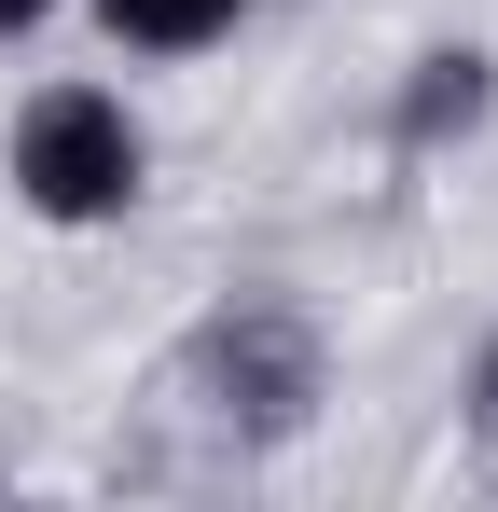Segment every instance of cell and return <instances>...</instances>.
<instances>
[{
  "label": "cell",
  "mask_w": 498,
  "mask_h": 512,
  "mask_svg": "<svg viewBox=\"0 0 498 512\" xmlns=\"http://www.w3.org/2000/svg\"><path fill=\"white\" fill-rule=\"evenodd\" d=\"M180 388L236 443H277V429H305V402H319V333L291 305H222L208 333L180 346Z\"/></svg>",
  "instance_id": "2"
},
{
  "label": "cell",
  "mask_w": 498,
  "mask_h": 512,
  "mask_svg": "<svg viewBox=\"0 0 498 512\" xmlns=\"http://www.w3.org/2000/svg\"><path fill=\"white\" fill-rule=\"evenodd\" d=\"M471 416L498 429V346H485V360H471Z\"/></svg>",
  "instance_id": "5"
},
{
  "label": "cell",
  "mask_w": 498,
  "mask_h": 512,
  "mask_svg": "<svg viewBox=\"0 0 498 512\" xmlns=\"http://www.w3.org/2000/svg\"><path fill=\"white\" fill-rule=\"evenodd\" d=\"M42 14H56V0H0V42H14V28H42Z\"/></svg>",
  "instance_id": "6"
},
{
  "label": "cell",
  "mask_w": 498,
  "mask_h": 512,
  "mask_svg": "<svg viewBox=\"0 0 498 512\" xmlns=\"http://www.w3.org/2000/svg\"><path fill=\"white\" fill-rule=\"evenodd\" d=\"M485 56H471V42H443V56H415V84H402V111H388V125H402V153H429V139H471V125H485Z\"/></svg>",
  "instance_id": "3"
},
{
  "label": "cell",
  "mask_w": 498,
  "mask_h": 512,
  "mask_svg": "<svg viewBox=\"0 0 498 512\" xmlns=\"http://www.w3.org/2000/svg\"><path fill=\"white\" fill-rule=\"evenodd\" d=\"M111 14V42H139V56H194V42H222L249 0H97Z\"/></svg>",
  "instance_id": "4"
},
{
  "label": "cell",
  "mask_w": 498,
  "mask_h": 512,
  "mask_svg": "<svg viewBox=\"0 0 498 512\" xmlns=\"http://www.w3.org/2000/svg\"><path fill=\"white\" fill-rule=\"evenodd\" d=\"M14 194L42 222H125L139 208V125H125V97H97V84L28 97L14 111Z\"/></svg>",
  "instance_id": "1"
}]
</instances>
